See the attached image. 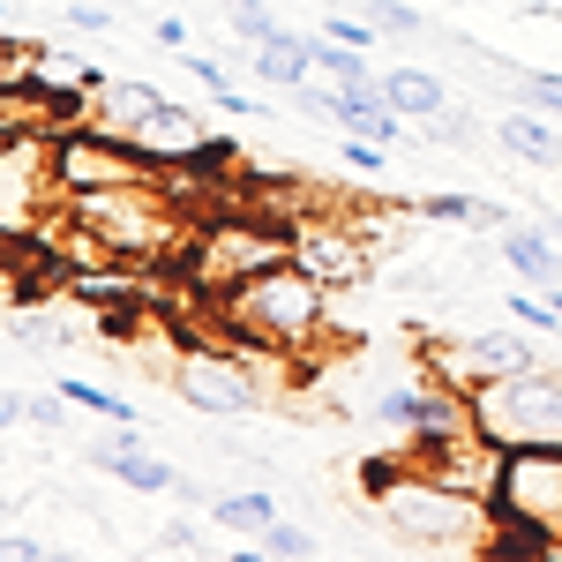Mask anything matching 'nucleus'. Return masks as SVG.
Listing matches in <instances>:
<instances>
[{"label": "nucleus", "instance_id": "33", "mask_svg": "<svg viewBox=\"0 0 562 562\" xmlns=\"http://www.w3.org/2000/svg\"><path fill=\"white\" fill-rule=\"evenodd\" d=\"M150 38L166 45V53H188V15H158V23H150Z\"/></svg>", "mask_w": 562, "mask_h": 562}, {"label": "nucleus", "instance_id": "7", "mask_svg": "<svg viewBox=\"0 0 562 562\" xmlns=\"http://www.w3.org/2000/svg\"><path fill=\"white\" fill-rule=\"evenodd\" d=\"M121 180H158V166L135 150L128 135L98 128V121H83V128H60L53 135V188L60 195H90V188H121ZM53 195V203H60Z\"/></svg>", "mask_w": 562, "mask_h": 562}, {"label": "nucleus", "instance_id": "9", "mask_svg": "<svg viewBox=\"0 0 562 562\" xmlns=\"http://www.w3.org/2000/svg\"><path fill=\"white\" fill-rule=\"evenodd\" d=\"M293 262L315 270L330 293H346V285L375 278V240H368L360 217H301L293 225Z\"/></svg>", "mask_w": 562, "mask_h": 562}, {"label": "nucleus", "instance_id": "28", "mask_svg": "<svg viewBox=\"0 0 562 562\" xmlns=\"http://www.w3.org/2000/svg\"><path fill=\"white\" fill-rule=\"evenodd\" d=\"M315 38H330V45H360V53H368V45L383 38V31H375V23H352V15H323V23H315Z\"/></svg>", "mask_w": 562, "mask_h": 562}, {"label": "nucleus", "instance_id": "32", "mask_svg": "<svg viewBox=\"0 0 562 562\" xmlns=\"http://www.w3.org/2000/svg\"><path fill=\"white\" fill-rule=\"evenodd\" d=\"M158 548H180V555L203 548V525H195V518H166V525H158Z\"/></svg>", "mask_w": 562, "mask_h": 562}, {"label": "nucleus", "instance_id": "12", "mask_svg": "<svg viewBox=\"0 0 562 562\" xmlns=\"http://www.w3.org/2000/svg\"><path fill=\"white\" fill-rule=\"evenodd\" d=\"M128 143L158 166V173H203V166H217L211 121H203V113H188V105H173V98H158V105L128 128Z\"/></svg>", "mask_w": 562, "mask_h": 562}, {"label": "nucleus", "instance_id": "20", "mask_svg": "<svg viewBox=\"0 0 562 562\" xmlns=\"http://www.w3.org/2000/svg\"><path fill=\"white\" fill-rule=\"evenodd\" d=\"M68 397L53 390V397H23V390H8V428H38V435H60L68 428Z\"/></svg>", "mask_w": 562, "mask_h": 562}, {"label": "nucleus", "instance_id": "8", "mask_svg": "<svg viewBox=\"0 0 562 562\" xmlns=\"http://www.w3.org/2000/svg\"><path fill=\"white\" fill-rule=\"evenodd\" d=\"M173 390L195 413H211V420H233V413H256L262 405V375L248 368L240 346H188L173 360Z\"/></svg>", "mask_w": 562, "mask_h": 562}, {"label": "nucleus", "instance_id": "18", "mask_svg": "<svg viewBox=\"0 0 562 562\" xmlns=\"http://www.w3.org/2000/svg\"><path fill=\"white\" fill-rule=\"evenodd\" d=\"M383 98L405 113V121H435L450 105V83L435 68H383Z\"/></svg>", "mask_w": 562, "mask_h": 562}, {"label": "nucleus", "instance_id": "26", "mask_svg": "<svg viewBox=\"0 0 562 562\" xmlns=\"http://www.w3.org/2000/svg\"><path fill=\"white\" fill-rule=\"evenodd\" d=\"M285 23H278V8L270 0H248V8H233V38L240 45H262V38H278Z\"/></svg>", "mask_w": 562, "mask_h": 562}, {"label": "nucleus", "instance_id": "4", "mask_svg": "<svg viewBox=\"0 0 562 562\" xmlns=\"http://www.w3.org/2000/svg\"><path fill=\"white\" fill-rule=\"evenodd\" d=\"M278 262H293V225H270V217H211L180 248L188 285L211 293V301H225L233 285H248V278L278 270Z\"/></svg>", "mask_w": 562, "mask_h": 562}, {"label": "nucleus", "instance_id": "13", "mask_svg": "<svg viewBox=\"0 0 562 562\" xmlns=\"http://www.w3.org/2000/svg\"><path fill=\"white\" fill-rule=\"evenodd\" d=\"M90 473H113L121 487H135V495H180V473L166 465V458L143 450L135 420H113V435L90 442Z\"/></svg>", "mask_w": 562, "mask_h": 562}, {"label": "nucleus", "instance_id": "1", "mask_svg": "<svg viewBox=\"0 0 562 562\" xmlns=\"http://www.w3.org/2000/svg\"><path fill=\"white\" fill-rule=\"evenodd\" d=\"M60 211L90 225L121 262H180V248L195 240V225L180 217V195L158 180H121V188H90V195H60Z\"/></svg>", "mask_w": 562, "mask_h": 562}, {"label": "nucleus", "instance_id": "34", "mask_svg": "<svg viewBox=\"0 0 562 562\" xmlns=\"http://www.w3.org/2000/svg\"><path fill=\"white\" fill-rule=\"evenodd\" d=\"M38 555H45V548L31 540V532H8V562H38Z\"/></svg>", "mask_w": 562, "mask_h": 562}, {"label": "nucleus", "instance_id": "29", "mask_svg": "<svg viewBox=\"0 0 562 562\" xmlns=\"http://www.w3.org/2000/svg\"><path fill=\"white\" fill-rule=\"evenodd\" d=\"M338 158H346L352 173H383V166H390V143H368V135H346V143H338Z\"/></svg>", "mask_w": 562, "mask_h": 562}, {"label": "nucleus", "instance_id": "30", "mask_svg": "<svg viewBox=\"0 0 562 562\" xmlns=\"http://www.w3.org/2000/svg\"><path fill=\"white\" fill-rule=\"evenodd\" d=\"M180 68L211 90V98H217V90H233V76H225V60H217V53H195V45H188V53H180Z\"/></svg>", "mask_w": 562, "mask_h": 562}, {"label": "nucleus", "instance_id": "14", "mask_svg": "<svg viewBox=\"0 0 562 562\" xmlns=\"http://www.w3.org/2000/svg\"><path fill=\"white\" fill-rule=\"evenodd\" d=\"M248 68L262 76V90H301L323 76V45H315V31H278V38H262L248 45Z\"/></svg>", "mask_w": 562, "mask_h": 562}, {"label": "nucleus", "instance_id": "3", "mask_svg": "<svg viewBox=\"0 0 562 562\" xmlns=\"http://www.w3.org/2000/svg\"><path fill=\"white\" fill-rule=\"evenodd\" d=\"M383 525L413 548H495V503L480 495H458L435 473H413L397 465L383 480Z\"/></svg>", "mask_w": 562, "mask_h": 562}, {"label": "nucleus", "instance_id": "22", "mask_svg": "<svg viewBox=\"0 0 562 562\" xmlns=\"http://www.w3.org/2000/svg\"><path fill=\"white\" fill-rule=\"evenodd\" d=\"M368 23H375L383 38H435V23L413 8V0H375V8H368Z\"/></svg>", "mask_w": 562, "mask_h": 562}, {"label": "nucleus", "instance_id": "31", "mask_svg": "<svg viewBox=\"0 0 562 562\" xmlns=\"http://www.w3.org/2000/svg\"><path fill=\"white\" fill-rule=\"evenodd\" d=\"M60 15H68V31H90V38H98V31H113V8H105V0H68Z\"/></svg>", "mask_w": 562, "mask_h": 562}, {"label": "nucleus", "instance_id": "15", "mask_svg": "<svg viewBox=\"0 0 562 562\" xmlns=\"http://www.w3.org/2000/svg\"><path fill=\"white\" fill-rule=\"evenodd\" d=\"M495 256L510 262L525 285H540V293H555V285H562V240L548 233V225H518V217H510V225L495 233Z\"/></svg>", "mask_w": 562, "mask_h": 562}, {"label": "nucleus", "instance_id": "27", "mask_svg": "<svg viewBox=\"0 0 562 562\" xmlns=\"http://www.w3.org/2000/svg\"><path fill=\"white\" fill-rule=\"evenodd\" d=\"M262 555H278V562H307L315 555V532H307V525H270V532H262Z\"/></svg>", "mask_w": 562, "mask_h": 562}, {"label": "nucleus", "instance_id": "10", "mask_svg": "<svg viewBox=\"0 0 562 562\" xmlns=\"http://www.w3.org/2000/svg\"><path fill=\"white\" fill-rule=\"evenodd\" d=\"M540 368V346L525 330H480V338H458V346H435L428 352V383H450L473 397L480 383H503V375H525Z\"/></svg>", "mask_w": 562, "mask_h": 562}, {"label": "nucleus", "instance_id": "37", "mask_svg": "<svg viewBox=\"0 0 562 562\" xmlns=\"http://www.w3.org/2000/svg\"><path fill=\"white\" fill-rule=\"evenodd\" d=\"M225 8H248V0H225Z\"/></svg>", "mask_w": 562, "mask_h": 562}, {"label": "nucleus", "instance_id": "5", "mask_svg": "<svg viewBox=\"0 0 562 562\" xmlns=\"http://www.w3.org/2000/svg\"><path fill=\"white\" fill-rule=\"evenodd\" d=\"M495 548L562 555V442L510 450V473H503V495H495Z\"/></svg>", "mask_w": 562, "mask_h": 562}, {"label": "nucleus", "instance_id": "23", "mask_svg": "<svg viewBox=\"0 0 562 562\" xmlns=\"http://www.w3.org/2000/svg\"><path fill=\"white\" fill-rule=\"evenodd\" d=\"M53 338H60V330L45 323V307H23V301H8V346H15V352H23V346H31V352H45Z\"/></svg>", "mask_w": 562, "mask_h": 562}, {"label": "nucleus", "instance_id": "17", "mask_svg": "<svg viewBox=\"0 0 562 562\" xmlns=\"http://www.w3.org/2000/svg\"><path fill=\"white\" fill-rule=\"evenodd\" d=\"M158 98H166V90L143 83V76H105V83L90 90V121H98V128H113V135H128Z\"/></svg>", "mask_w": 562, "mask_h": 562}, {"label": "nucleus", "instance_id": "19", "mask_svg": "<svg viewBox=\"0 0 562 562\" xmlns=\"http://www.w3.org/2000/svg\"><path fill=\"white\" fill-rule=\"evenodd\" d=\"M211 525H217V532H248V540H262V532L278 525V495H270V487L217 495V503H211Z\"/></svg>", "mask_w": 562, "mask_h": 562}, {"label": "nucleus", "instance_id": "35", "mask_svg": "<svg viewBox=\"0 0 562 562\" xmlns=\"http://www.w3.org/2000/svg\"><path fill=\"white\" fill-rule=\"evenodd\" d=\"M548 233H555V240H562V217H548Z\"/></svg>", "mask_w": 562, "mask_h": 562}, {"label": "nucleus", "instance_id": "2", "mask_svg": "<svg viewBox=\"0 0 562 562\" xmlns=\"http://www.w3.org/2000/svg\"><path fill=\"white\" fill-rule=\"evenodd\" d=\"M225 338H240V346H285V352H307L323 330H330V285L301 270V262H278V270H262L248 285H233L225 301Z\"/></svg>", "mask_w": 562, "mask_h": 562}, {"label": "nucleus", "instance_id": "16", "mask_svg": "<svg viewBox=\"0 0 562 562\" xmlns=\"http://www.w3.org/2000/svg\"><path fill=\"white\" fill-rule=\"evenodd\" d=\"M495 143H503L518 166H532V173H555V166H562V135L548 128V113H540V105L503 113V121H495Z\"/></svg>", "mask_w": 562, "mask_h": 562}, {"label": "nucleus", "instance_id": "24", "mask_svg": "<svg viewBox=\"0 0 562 562\" xmlns=\"http://www.w3.org/2000/svg\"><path fill=\"white\" fill-rule=\"evenodd\" d=\"M420 128H428V143H442V150H473L480 143V121L465 113V105H442L435 121H420Z\"/></svg>", "mask_w": 562, "mask_h": 562}, {"label": "nucleus", "instance_id": "11", "mask_svg": "<svg viewBox=\"0 0 562 562\" xmlns=\"http://www.w3.org/2000/svg\"><path fill=\"white\" fill-rule=\"evenodd\" d=\"M45 195H60V188H53V143L8 128V143H0V233H8V248H15L23 233H38Z\"/></svg>", "mask_w": 562, "mask_h": 562}, {"label": "nucleus", "instance_id": "25", "mask_svg": "<svg viewBox=\"0 0 562 562\" xmlns=\"http://www.w3.org/2000/svg\"><path fill=\"white\" fill-rule=\"evenodd\" d=\"M518 98L562 121V68H518Z\"/></svg>", "mask_w": 562, "mask_h": 562}, {"label": "nucleus", "instance_id": "6", "mask_svg": "<svg viewBox=\"0 0 562 562\" xmlns=\"http://www.w3.org/2000/svg\"><path fill=\"white\" fill-rule=\"evenodd\" d=\"M473 420L503 450H525V442H562V375L555 368H525V375H503V383L473 390Z\"/></svg>", "mask_w": 562, "mask_h": 562}, {"label": "nucleus", "instance_id": "36", "mask_svg": "<svg viewBox=\"0 0 562 562\" xmlns=\"http://www.w3.org/2000/svg\"><path fill=\"white\" fill-rule=\"evenodd\" d=\"M548 301H555V315H562V285H555V293H548Z\"/></svg>", "mask_w": 562, "mask_h": 562}, {"label": "nucleus", "instance_id": "38", "mask_svg": "<svg viewBox=\"0 0 562 562\" xmlns=\"http://www.w3.org/2000/svg\"><path fill=\"white\" fill-rule=\"evenodd\" d=\"M555 15H562V0H555Z\"/></svg>", "mask_w": 562, "mask_h": 562}, {"label": "nucleus", "instance_id": "21", "mask_svg": "<svg viewBox=\"0 0 562 562\" xmlns=\"http://www.w3.org/2000/svg\"><path fill=\"white\" fill-rule=\"evenodd\" d=\"M60 397L76 405V413H90V420H135V405L128 397H113V390H98V383H83V375H60Z\"/></svg>", "mask_w": 562, "mask_h": 562}]
</instances>
